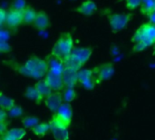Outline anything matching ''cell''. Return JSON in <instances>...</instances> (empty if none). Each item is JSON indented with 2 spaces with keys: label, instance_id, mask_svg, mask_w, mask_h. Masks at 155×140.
Masks as SVG:
<instances>
[{
  "label": "cell",
  "instance_id": "obj_32",
  "mask_svg": "<svg viewBox=\"0 0 155 140\" xmlns=\"http://www.w3.org/2000/svg\"><path fill=\"white\" fill-rule=\"evenodd\" d=\"M0 131H1V136H3L6 131H7V122H0Z\"/></svg>",
  "mask_w": 155,
  "mask_h": 140
},
{
  "label": "cell",
  "instance_id": "obj_11",
  "mask_svg": "<svg viewBox=\"0 0 155 140\" xmlns=\"http://www.w3.org/2000/svg\"><path fill=\"white\" fill-rule=\"evenodd\" d=\"M47 64H48V71L56 75L63 76V73L65 68L64 61L61 58L54 56L53 54H50L45 58Z\"/></svg>",
  "mask_w": 155,
  "mask_h": 140
},
{
  "label": "cell",
  "instance_id": "obj_37",
  "mask_svg": "<svg viewBox=\"0 0 155 140\" xmlns=\"http://www.w3.org/2000/svg\"><path fill=\"white\" fill-rule=\"evenodd\" d=\"M154 55H155V46H154Z\"/></svg>",
  "mask_w": 155,
  "mask_h": 140
},
{
  "label": "cell",
  "instance_id": "obj_7",
  "mask_svg": "<svg viewBox=\"0 0 155 140\" xmlns=\"http://www.w3.org/2000/svg\"><path fill=\"white\" fill-rule=\"evenodd\" d=\"M51 126V132L55 140H69L68 127L60 122L57 118L53 117L49 122Z\"/></svg>",
  "mask_w": 155,
  "mask_h": 140
},
{
  "label": "cell",
  "instance_id": "obj_26",
  "mask_svg": "<svg viewBox=\"0 0 155 140\" xmlns=\"http://www.w3.org/2000/svg\"><path fill=\"white\" fill-rule=\"evenodd\" d=\"M7 113H8V115H9L10 117H12V118H19V117L23 116L24 111H23V109H22L21 107H19V106H15V107L12 108Z\"/></svg>",
  "mask_w": 155,
  "mask_h": 140
},
{
  "label": "cell",
  "instance_id": "obj_30",
  "mask_svg": "<svg viewBox=\"0 0 155 140\" xmlns=\"http://www.w3.org/2000/svg\"><path fill=\"white\" fill-rule=\"evenodd\" d=\"M10 38V33L7 29H4V27L1 28L0 31V41H6L8 42Z\"/></svg>",
  "mask_w": 155,
  "mask_h": 140
},
{
  "label": "cell",
  "instance_id": "obj_16",
  "mask_svg": "<svg viewBox=\"0 0 155 140\" xmlns=\"http://www.w3.org/2000/svg\"><path fill=\"white\" fill-rule=\"evenodd\" d=\"M33 26L37 30H45L50 26V19L45 11H38Z\"/></svg>",
  "mask_w": 155,
  "mask_h": 140
},
{
  "label": "cell",
  "instance_id": "obj_2",
  "mask_svg": "<svg viewBox=\"0 0 155 140\" xmlns=\"http://www.w3.org/2000/svg\"><path fill=\"white\" fill-rule=\"evenodd\" d=\"M132 41L134 43V52H141L155 45V24L150 22L143 24L135 31Z\"/></svg>",
  "mask_w": 155,
  "mask_h": 140
},
{
  "label": "cell",
  "instance_id": "obj_35",
  "mask_svg": "<svg viewBox=\"0 0 155 140\" xmlns=\"http://www.w3.org/2000/svg\"><path fill=\"white\" fill-rule=\"evenodd\" d=\"M1 140H7V139H5V138H1Z\"/></svg>",
  "mask_w": 155,
  "mask_h": 140
},
{
  "label": "cell",
  "instance_id": "obj_18",
  "mask_svg": "<svg viewBox=\"0 0 155 140\" xmlns=\"http://www.w3.org/2000/svg\"><path fill=\"white\" fill-rule=\"evenodd\" d=\"M35 87L36 88V90L38 91L39 95L45 99V97H47L50 94H52L53 89L51 88V87L49 86V84L46 82V80L44 79H40L38 82H36L35 84Z\"/></svg>",
  "mask_w": 155,
  "mask_h": 140
},
{
  "label": "cell",
  "instance_id": "obj_20",
  "mask_svg": "<svg viewBox=\"0 0 155 140\" xmlns=\"http://www.w3.org/2000/svg\"><path fill=\"white\" fill-rule=\"evenodd\" d=\"M25 96L26 98H28V99H30L32 101H35V102H36L38 104L41 103L44 100V98L39 95V93L36 90L35 86L27 87L25 92Z\"/></svg>",
  "mask_w": 155,
  "mask_h": 140
},
{
  "label": "cell",
  "instance_id": "obj_28",
  "mask_svg": "<svg viewBox=\"0 0 155 140\" xmlns=\"http://www.w3.org/2000/svg\"><path fill=\"white\" fill-rule=\"evenodd\" d=\"M141 3H142V0H125L126 8L130 11H133L136 9L137 7H140Z\"/></svg>",
  "mask_w": 155,
  "mask_h": 140
},
{
  "label": "cell",
  "instance_id": "obj_4",
  "mask_svg": "<svg viewBox=\"0 0 155 140\" xmlns=\"http://www.w3.org/2000/svg\"><path fill=\"white\" fill-rule=\"evenodd\" d=\"M92 49L90 47H75L71 55L64 60L65 67H72L76 70L82 69L84 64L89 60L92 56Z\"/></svg>",
  "mask_w": 155,
  "mask_h": 140
},
{
  "label": "cell",
  "instance_id": "obj_9",
  "mask_svg": "<svg viewBox=\"0 0 155 140\" xmlns=\"http://www.w3.org/2000/svg\"><path fill=\"white\" fill-rule=\"evenodd\" d=\"M22 24H24L23 11L13 9V8L7 10V16L5 26H6V28L15 30V28H17Z\"/></svg>",
  "mask_w": 155,
  "mask_h": 140
},
{
  "label": "cell",
  "instance_id": "obj_29",
  "mask_svg": "<svg viewBox=\"0 0 155 140\" xmlns=\"http://www.w3.org/2000/svg\"><path fill=\"white\" fill-rule=\"evenodd\" d=\"M6 16H7V10H5V8H1L0 9V26H1V28L5 27V26Z\"/></svg>",
  "mask_w": 155,
  "mask_h": 140
},
{
  "label": "cell",
  "instance_id": "obj_1",
  "mask_svg": "<svg viewBox=\"0 0 155 140\" xmlns=\"http://www.w3.org/2000/svg\"><path fill=\"white\" fill-rule=\"evenodd\" d=\"M15 70L18 71L24 76L40 80L47 74L48 64L45 59H43L36 56H33L29 57L22 66H18V67H15Z\"/></svg>",
  "mask_w": 155,
  "mask_h": 140
},
{
  "label": "cell",
  "instance_id": "obj_21",
  "mask_svg": "<svg viewBox=\"0 0 155 140\" xmlns=\"http://www.w3.org/2000/svg\"><path fill=\"white\" fill-rule=\"evenodd\" d=\"M15 106V100L7 96H5L4 93L0 94V107L1 109H4L5 111H9L12 108Z\"/></svg>",
  "mask_w": 155,
  "mask_h": 140
},
{
  "label": "cell",
  "instance_id": "obj_33",
  "mask_svg": "<svg viewBox=\"0 0 155 140\" xmlns=\"http://www.w3.org/2000/svg\"><path fill=\"white\" fill-rule=\"evenodd\" d=\"M6 118H7V111L1 109L0 110V122L6 121Z\"/></svg>",
  "mask_w": 155,
  "mask_h": 140
},
{
  "label": "cell",
  "instance_id": "obj_5",
  "mask_svg": "<svg viewBox=\"0 0 155 140\" xmlns=\"http://www.w3.org/2000/svg\"><path fill=\"white\" fill-rule=\"evenodd\" d=\"M132 14H121V13H114L108 15V20L110 26L113 32L116 33L119 31L124 30L129 24L130 20L132 19Z\"/></svg>",
  "mask_w": 155,
  "mask_h": 140
},
{
  "label": "cell",
  "instance_id": "obj_34",
  "mask_svg": "<svg viewBox=\"0 0 155 140\" xmlns=\"http://www.w3.org/2000/svg\"><path fill=\"white\" fill-rule=\"evenodd\" d=\"M148 18H149V22H150V23L155 24V11H153V13H151V14L148 15Z\"/></svg>",
  "mask_w": 155,
  "mask_h": 140
},
{
  "label": "cell",
  "instance_id": "obj_25",
  "mask_svg": "<svg viewBox=\"0 0 155 140\" xmlns=\"http://www.w3.org/2000/svg\"><path fill=\"white\" fill-rule=\"evenodd\" d=\"M63 97H64V102L70 103L74 101L76 97V92L74 90V87H65L64 89Z\"/></svg>",
  "mask_w": 155,
  "mask_h": 140
},
{
  "label": "cell",
  "instance_id": "obj_23",
  "mask_svg": "<svg viewBox=\"0 0 155 140\" xmlns=\"http://www.w3.org/2000/svg\"><path fill=\"white\" fill-rule=\"evenodd\" d=\"M140 10L143 15L148 16L154 11V0H142Z\"/></svg>",
  "mask_w": 155,
  "mask_h": 140
},
{
  "label": "cell",
  "instance_id": "obj_17",
  "mask_svg": "<svg viewBox=\"0 0 155 140\" xmlns=\"http://www.w3.org/2000/svg\"><path fill=\"white\" fill-rule=\"evenodd\" d=\"M25 134H26V131L25 128H12V129L7 130L2 136V138L7 140H21L25 138Z\"/></svg>",
  "mask_w": 155,
  "mask_h": 140
},
{
  "label": "cell",
  "instance_id": "obj_19",
  "mask_svg": "<svg viewBox=\"0 0 155 140\" xmlns=\"http://www.w3.org/2000/svg\"><path fill=\"white\" fill-rule=\"evenodd\" d=\"M37 11L31 5H27L23 10V16H24V24L30 25L35 22V19L36 17Z\"/></svg>",
  "mask_w": 155,
  "mask_h": 140
},
{
  "label": "cell",
  "instance_id": "obj_14",
  "mask_svg": "<svg viewBox=\"0 0 155 140\" xmlns=\"http://www.w3.org/2000/svg\"><path fill=\"white\" fill-rule=\"evenodd\" d=\"M45 79L49 84L53 91H61L64 89V84L63 80V76L56 75L51 72H47V74L45 77Z\"/></svg>",
  "mask_w": 155,
  "mask_h": 140
},
{
  "label": "cell",
  "instance_id": "obj_15",
  "mask_svg": "<svg viewBox=\"0 0 155 140\" xmlns=\"http://www.w3.org/2000/svg\"><path fill=\"white\" fill-rule=\"evenodd\" d=\"M97 10V5L94 0H84L79 6L75 8V11L84 15H92Z\"/></svg>",
  "mask_w": 155,
  "mask_h": 140
},
{
  "label": "cell",
  "instance_id": "obj_36",
  "mask_svg": "<svg viewBox=\"0 0 155 140\" xmlns=\"http://www.w3.org/2000/svg\"><path fill=\"white\" fill-rule=\"evenodd\" d=\"M154 11H155V0H154Z\"/></svg>",
  "mask_w": 155,
  "mask_h": 140
},
{
  "label": "cell",
  "instance_id": "obj_22",
  "mask_svg": "<svg viewBox=\"0 0 155 140\" xmlns=\"http://www.w3.org/2000/svg\"><path fill=\"white\" fill-rule=\"evenodd\" d=\"M51 130L50 123H39L33 129V133L37 137H44Z\"/></svg>",
  "mask_w": 155,
  "mask_h": 140
},
{
  "label": "cell",
  "instance_id": "obj_27",
  "mask_svg": "<svg viewBox=\"0 0 155 140\" xmlns=\"http://www.w3.org/2000/svg\"><path fill=\"white\" fill-rule=\"evenodd\" d=\"M26 6L27 5H26V3H25V0H13L10 8L23 11Z\"/></svg>",
  "mask_w": 155,
  "mask_h": 140
},
{
  "label": "cell",
  "instance_id": "obj_24",
  "mask_svg": "<svg viewBox=\"0 0 155 140\" xmlns=\"http://www.w3.org/2000/svg\"><path fill=\"white\" fill-rule=\"evenodd\" d=\"M22 124H23V126H24L25 128L33 129L36 125L39 124V119L36 117L27 116V117H25L22 119Z\"/></svg>",
  "mask_w": 155,
  "mask_h": 140
},
{
  "label": "cell",
  "instance_id": "obj_6",
  "mask_svg": "<svg viewBox=\"0 0 155 140\" xmlns=\"http://www.w3.org/2000/svg\"><path fill=\"white\" fill-rule=\"evenodd\" d=\"M93 70H94L97 84L110 79L114 74V67L112 63L101 64L97 66L96 67H94Z\"/></svg>",
  "mask_w": 155,
  "mask_h": 140
},
{
  "label": "cell",
  "instance_id": "obj_12",
  "mask_svg": "<svg viewBox=\"0 0 155 140\" xmlns=\"http://www.w3.org/2000/svg\"><path fill=\"white\" fill-rule=\"evenodd\" d=\"M64 103V97L63 93L60 91H53L52 94H50L47 97L45 98V104L47 107V108L54 112L56 113L58 108L61 107V105Z\"/></svg>",
  "mask_w": 155,
  "mask_h": 140
},
{
  "label": "cell",
  "instance_id": "obj_8",
  "mask_svg": "<svg viewBox=\"0 0 155 140\" xmlns=\"http://www.w3.org/2000/svg\"><path fill=\"white\" fill-rule=\"evenodd\" d=\"M78 83L85 89L91 90L97 85L93 69H80L78 71Z\"/></svg>",
  "mask_w": 155,
  "mask_h": 140
},
{
  "label": "cell",
  "instance_id": "obj_3",
  "mask_svg": "<svg viewBox=\"0 0 155 140\" xmlns=\"http://www.w3.org/2000/svg\"><path fill=\"white\" fill-rule=\"evenodd\" d=\"M74 48V38L71 33L64 32L61 34L54 43L51 54L64 61L71 55Z\"/></svg>",
  "mask_w": 155,
  "mask_h": 140
},
{
  "label": "cell",
  "instance_id": "obj_31",
  "mask_svg": "<svg viewBox=\"0 0 155 140\" xmlns=\"http://www.w3.org/2000/svg\"><path fill=\"white\" fill-rule=\"evenodd\" d=\"M11 50V46L6 41H0V52L7 53Z\"/></svg>",
  "mask_w": 155,
  "mask_h": 140
},
{
  "label": "cell",
  "instance_id": "obj_10",
  "mask_svg": "<svg viewBox=\"0 0 155 140\" xmlns=\"http://www.w3.org/2000/svg\"><path fill=\"white\" fill-rule=\"evenodd\" d=\"M54 117L57 118L60 122L64 124L65 126L69 127L72 121V117H73V109L70 105V103L64 102L61 107L58 108L56 113H54Z\"/></svg>",
  "mask_w": 155,
  "mask_h": 140
},
{
  "label": "cell",
  "instance_id": "obj_13",
  "mask_svg": "<svg viewBox=\"0 0 155 140\" xmlns=\"http://www.w3.org/2000/svg\"><path fill=\"white\" fill-rule=\"evenodd\" d=\"M63 80L65 87H74L78 83V70L65 67L63 73Z\"/></svg>",
  "mask_w": 155,
  "mask_h": 140
}]
</instances>
